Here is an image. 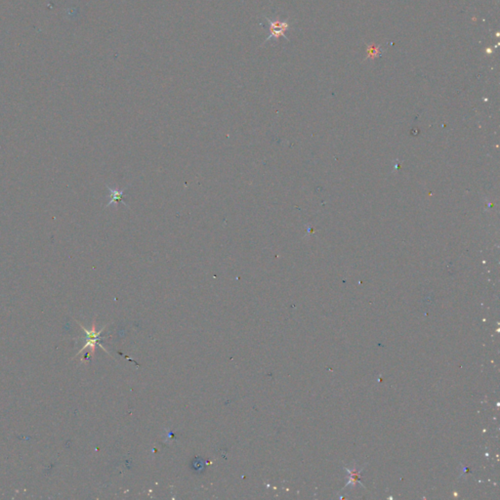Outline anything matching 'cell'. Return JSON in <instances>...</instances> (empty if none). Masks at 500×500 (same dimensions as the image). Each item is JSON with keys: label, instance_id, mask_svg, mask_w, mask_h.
I'll return each mask as SVG.
<instances>
[{"label": "cell", "instance_id": "cell-2", "mask_svg": "<svg viewBox=\"0 0 500 500\" xmlns=\"http://www.w3.org/2000/svg\"><path fill=\"white\" fill-rule=\"evenodd\" d=\"M81 327H82L83 331H84V332H85V334H86V340H85V345H84V346H83V348L80 350L79 354H80V353H82V352H83L85 349H87V348H90V349H91V353H94L95 348H96V345H98L99 340H100V338H101V333H102V331H103L104 329H102V330H99V331H98V330L96 329L95 323H93V326H92V328H91L90 330H87V329H86L85 327H83L82 325H81Z\"/></svg>", "mask_w": 500, "mask_h": 500}, {"label": "cell", "instance_id": "cell-3", "mask_svg": "<svg viewBox=\"0 0 500 500\" xmlns=\"http://www.w3.org/2000/svg\"><path fill=\"white\" fill-rule=\"evenodd\" d=\"M109 190H110V194H111L110 195L111 201L108 205L116 204V203H122L123 205H125V203L122 201V197L124 195V190H114V189H111V188H109Z\"/></svg>", "mask_w": 500, "mask_h": 500}, {"label": "cell", "instance_id": "cell-1", "mask_svg": "<svg viewBox=\"0 0 500 500\" xmlns=\"http://www.w3.org/2000/svg\"><path fill=\"white\" fill-rule=\"evenodd\" d=\"M267 21H268L269 26H270V35L268 36L267 40H270L271 38H274L277 40L279 37H284L285 39H287V37L285 36V31L289 27V23L287 21H279V20L271 21L268 18H267Z\"/></svg>", "mask_w": 500, "mask_h": 500}]
</instances>
